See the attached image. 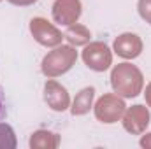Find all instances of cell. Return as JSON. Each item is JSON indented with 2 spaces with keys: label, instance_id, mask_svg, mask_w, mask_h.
<instances>
[{
  "label": "cell",
  "instance_id": "cell-1",
  "mask_svg": "<svg viewBox=\"0 0 151 149\" xmlns=\"http://www.w3.org/2000/svg\"><path fill=\"white\" fill-rule=\"evenodd\" d=\"M109 60H111V56H109L106 46L100 47V53H95V47H93V46L84 51V62L88 63V67H91V69H95V70H104V69H107Z\"/></svg>",
  "mask_w": 151,
  "mask_h": 149
},
{
  "label": "cell",
  "instance_id": "cell-2",
  "mask_svg": "<svg viewBox=\"0 0 151 149\" xmlns=\"http://www.w3.org/2000/svg\"><path fill=\"white\" fill-rule=\"evenodd\" d=\"M91 98H93V90L91 88H86V90H83L81 91V95L76 98L74 102V114H81V112H84L88 107H90V104H91Z\"/></svg>",
  "mask_w": 151,
  "mask_h": 149
},
{
  "label": "cell",
  "instance_id": "cell-3",
  "mask_svg": "<svg viewBox=\"0 0 151 149\" xmlns=\"http://www.w3.org/2000/svg\"><path fill=\"white\" fill-rule=\"evenodd\" d=\"M4 112H5V107H4V100H2V93H0V117L4 116Z\"/></svg>",
  "mask_w": 151,
  "mask_h": 149
}]
</instances>
